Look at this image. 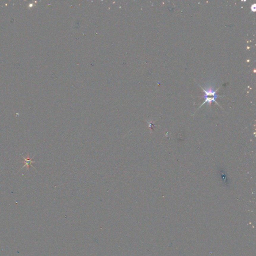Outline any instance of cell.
Masks as SVG:
<instances>
[{
  "mask_svg": "<svg viewBox=\"0 0 256 256\" xmlns=\"http://www.w3.org/2000/svg\"><path fill=\"white\" fill-rule=\"evenodd\" d=\"M35 155L34 156H33V157L32 158H30V154H28L27 155V158L25 157H23V156H22V157L23 158L24 160V163H25V164H24V166L22 167V168H21V170H22L23 169H24V168H27V169H28L29 170V166H31L33 168H34L35 169V168L33 166V165H32V163H35V161H32V159H33V158L35 157Z\"/></svg>",
  "mask_w": 256,
  "mask_h": 256,
  "instance_id": "obj_1",
  "label": "cell"
},
{
  "mask_svg": "<svg viewBox=\"0 0 256 256\" xmlns=\"http://www.w3.org/2000/svg\"><path fill=\"white\" fill-rule=\"evenodd\" d=\"M251 11H253V12H255L256 11V5H255V4H253L252 6H251Z\"/></svg>",
  "mask_w": 256,
  "mask_h": 256,
  "instance_id": "obj_2",
  "label": "cell"
}]
</instances>
